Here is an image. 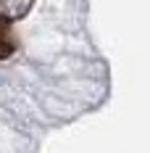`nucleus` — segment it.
<instances>
[{
    "instance_id": "nucleus-2",
    "label": "nucleus",
    "mask_w": 150,
    "mask_h": 153,
    "mask_svg": "<svg viewBox=\"0 0 150 153\" xmlns=\"http://www.w3.org/2000/svg\"><path fill=\"white\" fill-rule=\"evenodd\" d=\"M29 5H32V0H0V16H5V19L24 16Z\"/></svg>"
},
{
    "instance_id": "nucleus-1",
    "label": "nucleus",
    "mask_w": 150,
    "mask_h": 153,
    "mask_svg": "<svg viewBox=\"0 0 150 153\" xmlns=\"http://www.w3.org/2000/svg\"><path fill=\"white\" fill-rule=\"evenodd\" d=\"M13 50L16 45H13V37H11V24H8L5 16H0V61L8 58Z\"/></svg>"
}]
</instances>
